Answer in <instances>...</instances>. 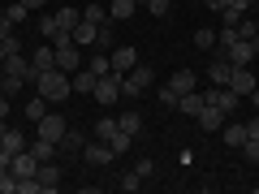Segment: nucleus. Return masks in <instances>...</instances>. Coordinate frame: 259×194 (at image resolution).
<instances>
[{
	"label": "nucleus",
	"mask_w": 259,
	"mask_h": 194,
	"mask_svg": "<svg viewBox=\"0 0 259 194\" xmlns=\"http://www.w3.org/2000/svg\"><path fill=\"white\" fill-rule=\"evenodd\" d=\"M35 91L44 95L48 104H65L74 95V82H69V74H65L61 65H52V69H44V74L35 78Z\"/></svg>",
	"instance_id": "1"
},
{
	"label": "nucleus",
	"mask_w": 259,
	"mask_h": 194,
	"mask_svg": "<svg viewBox=\"0 0 259 194\" xmlns=\"http://www.w3.org/2000/svg\"><path fill=\"white\" fill-rule=\"evenodd\" d=\"M156 82V69L151 65H134L130 74H121V100H139L143 91H151Z\"/></svg>",
	"instance_id": "2"
},
{
	"label": "nucleus",
	"mask_w": 259,
	"mask_h": 194,
	"mask_svg": "<svg viewBox=\"0 0 259 194\" xmlns=\"http://www.w3.org/2000/svg\"><path fill=\"white\" fill-rule=\"evenodd\" d=\"M95 104H100V108H112V104H117L121 100V74H112V69H108V74H104V78H95Z\"/></svg>",
	"instance_id": "3"
},
{
	"label": "nucleus",
	"mask_w": 259,
	"mask_h": 194,
	"mask_svg": "<svg viewBox=\"0 0 259 194\" xmlns=\"http://www.w3.org/2000/svg\"><path fill=\"white\" fill-rule=\"evenodd\" d=\"M65 129H69V121H65L61 112H44V117L35 121V134H39V138H48V142H61Z\"/></svg>",
	"instance_id": "4"
},
{
	"label": "nucleus",
	"mask_w": 259,
	"mask_h": 194,
	"mask_svg": "<svg viewBox=\"0 0 259 194\" xmlns=\"http://www.w3.org/2000/svg\"><path fill=\"white\" fill-rule=\"evenodd\" d=\"M0 74H5V78H26V82H35V69H30V61H26L22 52L5 56V65H0Z\"/></svg>",
	"instance_id": "5"
},
{
	"label": "nucleus",
	"mask_w": 259,
	"mask_h": 194,
	"mask_svg": "<svg viewBox=\"0 0 259 194\" xmlns=\"http://www.w3.org/2000/svg\"><path fill=\"white\" fill-rule=\"evenodd\" d=\"M221 52L229 56L233 65H250V61L259 56V52H255V39H233V43H229V47H221Z\"/></svg>",
	"instance_id": "6"
},
{
	"label": "nucleus",
	"mask_w": 259,
	"mask_h": 194,
	"mask_svg": "<svg viewBox=\"0 0 259 194\" xmlns=\"http://www.w3.org/2000/svg\"><path fill=\"white\" fill-rule=\"evenodd\" d=\"M82 160H87L91 168H104V164H112L117 156H112V147H108V142H100V138H95V142H87V147H82Z\"/></svg>",
	"instance_id": "7"
},
{
	"label": "nucleus",
	"mask_w": 259,
	"mask_h": 194,
	"mask_svg": "<svg viewBox=\"0 0 259 194\" xmlns=\"http://www.w3.org/2000/svg\"><path fill=\"white\" fill-rule=\"evenodd\" d=\"M229 86H233L238 95H250V91L259 86V78L250 74V65H233V74H229Z\"/></svg>",
	"instance_id": "8"
},
{
	"label": "nucleus",
	"mask_w": 259,
	"mask_h": 194,
	"mask_svg": "<svg viewBox=\"0 0 259 194\" xmlns=\"http://www.w3.org/2000/svg\"><path fill=\"white\" fill-rule=\"evenodd\" d=\"M108 61H112V74H130V69L139 65V52L121 43V47H112V52H108Z\"/></svg>",
	"instance_id": "9"
},
{
	"label": "nucleus",
	"mask_w": 259,
	"mask_h": 194,
	"mask_svg": "<svg viewBox=\"0 0 259 194\" xmlns=\"http://www.w3.org/2000/svg\"><path fill=\"white\" fill-rule=\"evenodd\" d=\"M35 177H39V190H48V194L61 190V164H56V160H44Z\"/></svg>",
	"instance_id": "10"
},
{
	"label": "nucleus",
	"mask_w": 259,
	"mask_h": 194,
	"mask_svg": "<svg viewBox=\"0 0 259 194\" xmlns=\"http://www.w3.org/2000/svg\"><path fill=\"white\" fill-rule=\"evenodd\" d=\"M229 74H233V61L225 52H216V61L207 65V78H212V86H229Z\"/></svg>",
	"instance_id": "11"
},
{
	"label": "nucleus",
	"mask_w": 259,
	"mask_h": 194,
	"mask_svg": "<svg viewBox=\"0 0 259 194\" xmlns=\"http://www.w3.org/2000/svg\"><path fill=\"white\" fill-rule=\"evenodd\" d=\"M9 173L18 177V181H22V177H35V173H39V160L30 156V147H26V151H18V156H13V164H9Z\"/></svg>",
	"instance_id": "12"
},
{
	"label": "nucleus",
	"mask_w": 259,
	"mask_h": 194,
	"mask_svg": "<svg viewBox=\"0 0 259 194\" xmlns=\"http://www.w3.org/2000/svg\"><path fill=\"white\" fill-rule=\"evenodd\" d=\"M199 129H207V134H221V125H225V112L216 108V104H203V112H199Z\"/></svg>",
	"instance_id": "13"
},
{
	"label": "nucleus",
	"mask_w": 259,
	"mask_h": 194,
	"mask_svg": "<svg viewBox=\"0 0 259 194\" xmlns=\"http://www.w3.org/2000/svg\"><path fill=\"white\" fill-rule=\"evenodd\" d=\"M52 65H56V47L52 43H39L35 52H30V69H35V78L44 74V69H52Z\"/></svg>",
	"instance_id": "14"
},
{
	"label": "nucleus",
	"mask_w": 259,
	"mask_h": 194,
	"mask_svg": "<svg viewBox=\"0 0 259 194\" xmlns=\"http://www.w3.org/2000/svg\"><path fill=\"white\" fill-rule=\"evenodd\" d=\"M203 91H186V95H177V112H186V117H199L203 112Z\"/></svg>",
	"instance_id": "15"
},
{
	"label": "nucleus",
	"mask_w": 259,
	"mask_h": 194,
	"mask_svg": "<svg viewBox=\"0 0 259 194\" xmlns=\"http://www.w3.org/2000/svg\"><path fill=\"white\" fill-rule=\"evenodd\" d=\"M168 86H173L177 95H186V91H199V74H194V69H177V74L168 78Z\"/></svg>",
	"instance_id": "16"
},
{
	"label": "nucleus",
	"mask_w": 259,
	"mask_h": 194,
	"mask_svg": "<svg viewBox=\"0 0 259 194\" xmlns=\"http://www.w3.org/2000/svg\"><path fill=\"white\" fill-rule=\"evenodd\" d=\"M221 138H225V147H242V142H246V121H229V125H221Z\"/></svg>",
	"instance_id": "17"
},
{
	"label": "nucleus",
	"mask_w": 259,
	"mask_h": 194,
	"mask_svg": "<svg viewBox=\"0 0 259 194\" xmlns=\"http://www.w3.org/2000/svg\"><path fill=\"white\" fill-rule=\"evenodd\" d=\"M95 30H100V26L82 18V22H78L74 30H69V35H74V43H78V47H95Z\"/></svg>",
	"instance_id": "18"
},
{
	"label": "nucleus",
	"mask_w": 259,
	"mask_h": 194,
	"mask_svg": "<svg viewBox=\"0 0 259 194\" xmlns=\"http://www.w3.org/2000/svg\"><path fill=\"white\" fill-rule=\"evenodd\" d=\"M0 151H9V156H18V151H26V134L22 129H5V138H0Z\"/></svg>",
	"instance_id": "19"
},
{
	"label": "nucleus",
	"mask_w": 259,
	"mask_h": 194,
	"mask_svg": "<svg viewBox=\"0 0 259 194\" xmlns=\"http://www.w3.org/2000/svg\"><path fill=\"white\" fill-rule=\"evenodd\" d=\"M56 151H61V142H48V138H39L35 134V142H30V156L44 164V160H56Z\"/></svg>",
	"instance_id": "20"
},
{
	"label": "nucleus",
	"mask_w": 259,
	"mask_h": 194,
	"mask_svg": "<svg viewBox=\"0 0 259 194\" xmlns=\"http://www.w3.org/2000/svg\"><path fill=\"white\" fill-rule=\"evenodd\" d=\"M69 82H74V95H91L95 91V74L87 69V65L78 69V74H69Z\"/></svg>",
	"instance_id": "21"
},
{
	"label": "nucleus",
	"mask_w": 259,
	"mask_h": 194,
	"mask_svg": "<svg viewBox=\"0 0 259 194\" xmlns=\"http://www.w3.org/2000/svg\"><path fill=\"white\" fill-rule=\"evenodd\" d=\"M134 13H139L134 0H112V5H108V18L112 22H125V18H134Z\"/></svg>",
	"instance_id": "22"
},
{
	"label": "nucleus",
	"mask_w": 259,
	"mask_h": 194,
	"mask_svg": "<svg viewBox=\"0 0 259 194\" xmlns=\"http://www.w3.org/2000/svg\"><path fill=\"white\" fill-rule=\"evenodd\" d=\"M108 147H112V156H130V147H134V134H125V129H117L108 138Z\"/></svg>",
	"instance_id": "23"
},
{
	"label": "nucleus",
	"mask_w": 259,
	"mask_h": 194,
	"mask_svg": "<svg viewBox=\"0 0 259 194\" xmlns=\"http://www.w3.org/2000/svg\"><path fill=\"white\" fill-rule=\"evenodd\" d=\"M78 22H82V9H69V5H61V13H56V26H61V30H74Z\"/></svg>",
	"instance_id": "24"
},
{
	"label": "nucleus",
	"mask_w": 259,
	"mask_h": 194,
	"mask_svg": "<svg viewBox=\"0 0 259 194\" xmlns=\"http://www.w3.org/2000/svg\"><path fill=\"white\" fill-rule=\"evenodd\" d=\"M112 134H117V117H100V121H95V138H100V142H108Z\"/></svg>",
	"instance_id": "25"
},
{
	"label": "nucleus",
	"mask_w": 259,
	"mask_h": 194,
	"mask_svg": "<svg viewBox=\"0 0 259 194\" xmlns=\"http://www.w3.org/2000/svg\"><path fill=\"white\" fill-rule=\"evenodd\" d=\"M117 129H125V134H139V129H143V117H139V112H121V117H117Z\"/></svg>",
	"instance_id": "26"
},
{
	"label": "nucleus",
	"mask_w": 259,
	"mask_h": 194,
	"mask_svg": "<svg viewBox=\"0 0 259 194\" xmlns=\"http://www.w3.org/2000/svg\"><path fill=\"white\" fill-rule=\"evenodd\" d=\"M87 147V138L78 134V129H65V138H61V151H82Z\"/></svg>",
	"instance_id": "27"
},
{
	"label": "nucleus",
	"mask_w": 259,
	"mask_h": 194,
	"mask_svg": "<svg viewBox=\"0 0 259 194\" xmlns=\"http://www.w3.org/2000/svg\"><path fill=\"white\" fill-rule=\"evenodd\" d=\"M194 47H203V52H212V47H216V30L199 26V30H194Z\"/></svg>",
	"instance_id": "28"
},
{
	"label": "nucleus",
	"mask_w": 259,
	"mask_h": 194,
	"mask_svg": "<svg viewBox=\"0 0 259 194\" xmlns=\"http://www.w3.org/2000/svg\"><path fill=\"white\" fill-rule=\"evenodd\" d=\"M87 69H91L95 78H104V74H108V69H112V61H108V56H104V52H95L91 61H87Z\"/></svg>",
	"instance_id": "29"
},
{
	"label": "nucleus",
	"mask_w": 259,
	"mask_h": 194,
	"mask_svg": "<svg viewBox=\"0 0 259 194\" xmlns=\"http://www.w3.org/2000/svg\"><path fill=\"white\" fill-rule=\"evenodd\" d=\"M44 112H48V100H44V95H35V100L26 104V121H30V125H35V121L44 117Z\"/></svg>",
	"instance_id": "30"
},
{
	"label": "nucleus",
	"mask_w": 259,
	"mask_h": 194,
	"mask_svg": "<svg viewBox=\"0 0 259 194\" xmlns=\"http://www.w3.org/2000/svg\"><path fill=\"white\" fill-rule=\"evenodd\" d=\"M233 30H238V39H259V22L255 18H242Z\"/></svg>",
	"instance_id": "31"
},
{
	"label": "nucleus",
	"mask_w": 259,
	"mask_h": 194,
	"mask_svg": "<svg viewBox=\"0 0 259 194\" xmlns=\"http://www.w3.org/2000/svg\"><path fill=\"white\" fill-rule=\"evenodd\" d=\"M22 86H26V78H5V74H0V91L9 95V100H13V95L22 91Z\"/></svg>",
	"instance_id": "32"
},
{
	"label": "nucleus",
	"mask_w": 259,
	"mask_h": 194,
	"mask_svg": "<svg viewBox=\"0 0 259 194\" xmlns=\"http://www.w3.org/2000/svg\"><path fill=\"white\" fill-rule=\"evenodd\" d=\"M26 13H30V9L22 5V0H18V5H5V18H9L13 26H18V22H26Z\"/></svg>",
	"instance_id": "33"
},
{
	"label": "nucleus",
	"mask_w": 259,
	"mask_h": 194,
	"mask_svg": "<svg viewBox=\"0 0 259 194\" xmlns=\"http://www.w3.org/2000/svg\"><path fill=\"white\" fill-rule=\"evenodd\" d=\"M82 18L100 26V22H108V9H104V5H87V9H82Z\"/></svg>",
	"instance_id": "34"
},
{
	"label": "nucleus",
	"mask_w": 259,
	"mask_h": 194,
	"mask_svg": "<svg viewBox=\"0 0 259 194\" xmlns=\"http://www.w3.org/2000/svg\"><path fill=\"white\" fill-rule=\"evenodd\" d=\"M56 30H61V26H56V13H44V18H39V35H44V39H52Z\"/></svg>",
	"instance_id": "35"
},
{
	"label": "nucleus",
	"mask_w": 259,
	"mask_h": 194,
	"mask_svg": "<svg viewBox=\"0 0 259 194\" xmlns=\"http://www.w3.org/2000/svg\"><path fill=\"white\" fill-rule=\"evenodd\" d=\"M134 173H139L143 181H147V177H156V160H151V156H143L139 164H134Z\"/></svg>",
	"instance_id": "36"
},
{
	"label": "nucleus",
	"mask_w": 259,
	"mask_h": 194,
	"mask_svg": "<svg viewBox=\"0 0 259 194\" xmlns=\"http://www.w3.org/2000/svg\"><path fill=\"white\" fill-rule=\"evenodd\" d=\"M117 185H121V190H125V194H134V190H139V185H143V177H139V173H125V177H121Z\"/></svg>",
	"instance_id": "37"
},
{
	"label": "nucleus",
	"mask_w": 259,
	"mask_h": 194,
	"mask_svg": "<svg viewBox=\"0 0 259 194\" xmlns=\"http://www.w3.org/2000/svg\"><path fill=\"white\" fill-rule=\"evenodd\" d=\"M242 156H246L250 164H259V138H246V142H242Z\"/></svg>",
	"instance_id": "38"
},
{
	"label": "nucleus",
	"mask_w": 259,
	"mask_h": 194,
	"mask_svg": "<svg viewBox=\"0 0 259 194\" xmlns=\"http://www.w3.org/2000/svg\"><path fill=\"white\" fill-rule=\"evenodd\" d=\"M143 9H147V13H156V18H168V0H147Z\"/></svg>",
	"instance_id": "39"
},
{
	"label": "nucleus",
	"mask_w": 259,
	"mask_h": 194,
	"mask_svg": "<svg viewBox=\"0 0 259 194\" xmlns=\"http://www.w3.org/2000/svg\"><path fill=\"white\" fill-rule=\"evenodd\" d=\"M160 104H164V108H177V91H173V86H164V91H160Z\"/></svg>",
	"instance_id": "40"
},
{
	"label": "nucleus",
	"mask_w": 259,
	"mask_h": 194,
	"mask_svg": "<svg viewBox=\"0 0 259 194\" xmlns=\"http://www.w3.org/2000/svg\"><path fill=\"white\" fill-rule=\"evenodd\" d=\"M225 9H233V13H250V0H229Z\"/></svg>",
	"instance_id": "41"
},
{
	"label": "nucleus",
	"mask_w": 259,
	"mask_h": 194,
	"mask_svg": "<svg viewBox=\"0 0 259 194\" xmlns=\"http://www.w3.org/2000/svg\"><path fill=\"white\" fill-rule=\"evenodd\" d=\"M9 35H13V22L5 18V13H0V39H9Z\"/></svg>",
	"instance_id": "42"
},
{
	"label": "nucleus",
	"mask_w": 259,
	"mask_h": 194,
	"mask_svg": "<svg viewBox=\"0 0 259 194\" xmlns=\"http://www.w3.org/2000/svg\"><path fill=\"white\" fill-rule=\"evenodd\" d=\"M246 138H259V117H250V121H246Z\"/></svg>",
	"instance_id": "43"
},
{
	"label": "nucleus",
	"mask_w": 259,
	"mask_h": 194,
	"mask_svg": "<svg viewBox=\"0 0 259 194\" xmlns=\"http://www.w3.org/2000/svg\"><path fill=\"white\" fill-rule=\"evenodd\" d=\"M0 117H9V95L0 91Z\"/></svg>",
	"instance_id": "44"
},
{
	"label": "nucleus",
	"mask_w": 259,
	"mask_h": 194,
	"mask_svg": "<svg viewBox=\"0 0 259 194\" xmlns=\"http://www.w3.org/2000/svg\"><path fill=\"white\" fill-rule=\"evenodd\" d=\"M203 5H207V9H216V13H221L225 5H229V0H203Z\"/></svg>",
	"instance_id": "45"
},
{
	"label": "nucleus",
	"mask_w": 259,
	"mask_h": 194,
	"mask_svg": "<svg viewBox=\"0 0 259 194\" xmlns=\"http://www.w3.org/2000/svg\"><path fill=\"white\" fill-rule=\"evenodd\" d=\"M22 5H26V9H44L48 0H22Z\"/></svg>",
	"instance_id": "46"
},
{
	"label": "nucleus",
	"mask_w": 259,
	"mask_h": 194,
	"mask_svg": "<svg viewBox=\"0 0 259 194\" xmlns=\"http://www.w3.org/2000/svg\"><path fill=\"white\" fill-rule=\"evenodd\" d=\"M5 56H9V47H5V39H0V65H5Z\"/></svg>",
	"instance_id": "47"
},
{
	"label": "nucleus",
	"mask_w": 259,
	"mask_h": 194,
	"mask_svg": "<svg viewBox=\"0 0 259 194\" xmlns=\"http://www.w3.org/2000/svg\"><path fill=\"white\" fill-rule=\"evenodd\" d=\"M250 100H255V108H259V86H255V91H250Z\"/></svg>",
	"instance_id": "48"
},
{
	"label": "nucleus",
	"mask_w": 259,
	"mask_h": 194,
	"mask_svg": "<svg viewBox=\"0 0 259 194\" xmlns=\"http://www.w3.org/2000/svg\"><path fill=\"white\" fill-rule=\"evenodd\" d=\"M5 177H9V168H5V164H0V181H5Z\"/></svg>",
	"instance_id": "49"
},
{
	"label": "nucleus",
	"mask_w": 259,
	"mask_h": 194,
	"mask_svg": "<svg viewBox=\"0 0 259 194\" xmlns=\"http://www.w3.org/2000/svg\"><path fill=\"white\" fill-rule=\"evenodd\" d=\"M134 5H139V9H143V5H147V0H134Z\"/></svg>",
	"instance_id": "50"
}]
</instances>
